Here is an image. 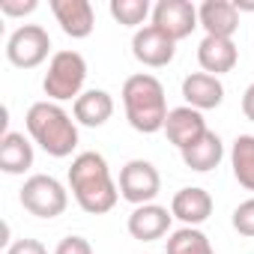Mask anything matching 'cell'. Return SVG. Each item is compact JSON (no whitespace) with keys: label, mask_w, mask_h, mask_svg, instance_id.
<instances>
[{"label":"cell","mask_w":254,"mask_h":254,"mask_svg":"<svg viewBox=\"0 0 254 254\" xmlns=\"http://www.w3.org/2000/svg\"><path fill=\"white\" fill-rule=\"evenodd\" d=\"M69 191L78 200V206L90 215H105L117 206L120 186L114 183L108 162L102 153H78L69 168Z\"/></svg>","instance_id":"1"},{"label":"cell","mask_w":254,"mask_h":254,"mask_svg":"<svg viewBox=\"0 0 254 254\" xmlns=\"http://www.w3.org/2000/svg\"><path fill=\"white\" fill-rule=\"evenodd\" d=\"M123 108L126 120L135 132L141 135H156L165 132V120H168V96L165 87L156 75L138 72L123 81Z\"/></svg>","instance_id":"2"},{"label":"cell","mask_w":254,"mask_h":254,"mask_svg":"<svg viewBox=\"0 0 254 254\" xmlns=\"http://www.w3.org/2000/svg\"><path fill=\"white\" fill-rule=\"evenodd\" d=\"M24 126H27L33 144H39L54 159H66L78 147V123L57 102H48V99L45 102H33L27 108Z\"/></svg>","instance_id":"3"},{"label":"cell","mask_w":254,"mask_h":254,"mask_svg":"<svg viewBox=\"0 0 254 254\" xmlns=\"http://www.w3.org/2000/svg\"><path fill=\"white\" fill-rule=\"evenodd\" d=\"M87 81V60L78 51H57L48 60V72L42 78V90L48 102H69L84 93Z\"/></svg>","instance_id":"4"},{"label":"cell","mask_w":254,"mask_h":254,"mask_svg":"<svg viewBox=\"0 0 254 254\" xmlns=\"http://www.w3.org/2000/svg\"><path fill=\"white\" fill-rule=\"evenodd\" d=\"M18 200L36 218H57L69 206V191L63 189L60 180H54L48 174H33V177L24 180Z\"/></svg>","instance_id":"5"},{"label":"cell","mask_w":254,"mask_h":254,"mask_svg":"<svg viewBox=\"0 0 254 254\" xmlns=\"http://www.w3.org/2000/svg\"><path fill=\"white\" fill-rule=\"evenodd\" d=\"M51 51V36L39 24H21L9 39H6V60L15 69H36L48 60Z\"/></svg>","instance_id":"6"},{"label":"cell","mask_w":254,"mask_h":254,"mask_svg":"<svg viewBox=\"0 0 254 254\" xmlns=\"http://www.w3.org/2000/svg\"><path fill=\"white\" fill-rule=\"evenodd\" d=\"M117 186H120V197L123 200H129L135 206H144V203H153L156 194L162 191V177H159L153 162L132 159V162L123 165Z\"/></svg>","instance_id":"7"},{"label":"cell","mask_w":254,"mask_h":254,"mask_svg":"<svg viewBox=\"0 0 254 254\" xmlns=\"http://www.w3.org/2000/svg\"><path fill=\"white\" fill-rule=\"evenodd\" d=\"M153 24L168 33L174 42L191 36L194 27H200L197 21V6L189 3V0H159L153 6Z\"/></svg>","instance_id":"8"},{"label":"cell","mask_w":254,"mask_h":254,"mask_svg":"<svg viewBox=\"0 0 254 254\" xmlns=\"http://www.w3.org/2000/svg\"><path fill=\"white\" fill-rule=\"evenodd\" d=\"M132 54H135L138 63H144L150 69H162V66H168L174 60L177 42L168 33H162L156 24H147L132 36Z\"/></svg>","instance_id":"9"},{"label":"cell","mask_w":254,"mask_h":254,"mask_svg":"<svg viewBox=\"0 0 254 254\" xmlns=\"http://www.w3.org/2000/svg\"><path fill=\"white\" fill-rule=\"evenodd\" d=\"M51 12L60 30L72 39H87L96 27V12L90 0H51Z\"/></svg>","instance_id":"10"},{"label":"cell","mask_w":254,"mask_h":254,"mask_svg":"<svg viewBox=\"0 0 254 254\" xmlns=\"http://www.w3.org/2000/svg\"><path fill=\"white\" fill-rule=\"evenodd\" d=\"M209 129H206V120H203V114L200 111H194V108H189V105H183V108H171V114H168V120H165V135H168V141L177 147V150H186L189 144H194L200 135H206Z\"/></svg>","instance_id":"11"},{"label":"cell","mask_w":254,"mask_h":254,"mask_svg":"<svg viewBox=\"0 0 254 254\" xmlns=\"http://www.w3.org/2000/svg\"><path fill=\"white\" fill-rule=\"evenodd\" d=\"M171 218L174 212L168 206H159V203H144V206H135L132 215H129V233L141 242H156L162 239L168 230H171Z\"/></svg>","instance_id":"12"},{"label":"cell","mask_w":254,"mask_h":254,"mask_svg":"<svg viewBox=\"0 0 254 254\" xmlns=\"http://www.w3.org/2000/svg\"><path fill=\"white\" fill-rule=\"evenodd\" d=\"M183 99L189 108L194 111H212L224 102V84L215 78V75H206V72H191L183 78Z\"/></svg>","instance_id":"13"},{"label":"cell","mask_w":254,"mask_h":254,"mask_svg":"<svg viewBox=\"0 0 254 254\" xmlns=\"http://www.w3.org/2000/svg\"><path fill=\"white\" fill-rule=\"evenodd\" d=\"M171 212H174V218L183 221V227H197L212 215V194L200 186L180 189L171 200Z\"/></svg>","instance_id":"14"},{"label":"cell","mask_w":254,"mask_h":254,"mask_svg":"<svg viewBox=\"0 0 254 254\" xmlns=\"http://www.w3.org/2000/svg\"><path fill=\"white\" fill-rule=\"evenodd\" d=\"M197 21L206 30V36L233 39V33L239 30V12L233 0H203L197 6Z\"/></svg>","instance_id":"15"},{"label":"cell","mask_w":254,"mask_h":254,"mask_svg":"<svg viewBox=\"0 0 254 254\" xmlns=\"http://www.w3.org/2000/svg\"><path fill=\"white\" fill-rule=\"evenodd\" d=\"M239 60V48L233 45V39H221V36H203L197 45V63L206 75H224L236 66Z\"/></svg>","instance_id":"16"},{"label":"cell","mask_w":254,"mask_h":254,"mask_svg":"<svg viewBox=\"0 0 254 254\" xmlns=\"http://www.w3.org/2000/svg\"><path fill=\"white\" fill-rule=\"evenodd\" d=\"M114 114V99L108 90H84L75 102H72V117L75 123L87 126V129H99V126H105Z\"/></svg>","instance_id":"17"},{"label":"cell","mask_w":254,"mask_h":254,"mask_svg":"<svg viewBox=\"0 0 254 254\" xmlns=\"http://www.w3.org/2000/svg\"><path fill=\"white\" fill-rule=\"evenodd\" d=\"M33 168V144L21 132H3L0 138V171L18 177Z\"/></svg>","instance_id":"18"},{"label":"cell","mask_w":254,"mask_h":254,"mask_svg":"<svg viewBox=\"0 0 254 254\" xmlns=\"http://www.w3.org/2000/svg\"><path fill=\"white\" fill-rule=\"evenodd\" d=\"M180 156H183L186 168H191L197 174H206V171L218 168V162L224 159V144H221V138L215 132H206L194 144H189L186 150H180Z\"/></svg>","instance_id":"19"},{"label":"cell","mask_w":254,"mask_h":254,"mask_svg":"<svg viewBox=\"0 0 254 254\" xmlns=\"http://www.w3.org/2000/svg\"><path fill=\"white\" fill-rule=\"evenodd\" d=\"M230 168L242 189L254 191V135H236L230 147Z\"/></svg>","instance_id":"20"},{"label":"cell","mask_w":254,"mask_h":254,"mask_svg":"<svg viewBox=\"0 0 254 254\" xmlns=\"http://www.w3.org/2000/svg\"><path fill=\"white\" fill-rule=\"evenodd\" d=\"M168 254H215L212 242L197 227H180L168 236Z\"/></svg>","instance_id":"21"},{"label":"cell","mask_w":254,"mask_h":254,"mask_svg":"<svg viewBox=\"0 0 254 254\" xmlns=\"http://www.w3.org/2000/svg\"><path fill=\"white\" fill-rule=\"evenodd\" d=\"M111 18L123 27H138L147 21V15L153 12L150 0H111Z\"/></svg>","instance_id":"22"},{"label":"cell","mask_w":254,"mask_h":254,"mask_svg":"<svg viewBox=\"0 0 254 254\" xmlns=\"http://www.w3.org/2000/svg\"><path fill=\"white\" fill-rule=\"evenodd\" d=\"M233 230L239 233V236H248V239H254V197H248V200H242L236 209H233Z\"/></svg>","instance_id":"23"},{"label":"cell","mask_w":254,"mask_h":254,"mask_svg":"<svg viewBox=\"0 0 254 254\" xmlns=\"http://www.w3.org/2000/svg\"><path fill=\"white\" fill-rule=\"evenodd\" d=\"M54 254H93V245L90 239L84 236H63L54 248Z\"/></svg>","instance_id":"24"},{"label":"cell","mask_w":254,"mask_h":254,"mask_svg":"<svg viewBox=\"0 0 254 254\" xmlns=\"http://www.w3.org/2000/svg\"><path fill=\"white\" fill-rule=\"evenodd\" d=\"M36 0H0V12L6 18H21V15H30L36 12Z\"/></svg>","instance_id":"25"},{"label":"cell","mask_w":254,"mask_h":254,"mask_svg":"<svg viewBox=\"0 0 254 254\" xmlns=\"http://www.w3.org/2000/svg\"><path fill=\"white\" fill-rule=\"evenodd\" d=\"M6 254H48V248L39 242V239H15Z\"/></svg>","instance_id":"26"},{"label":"cell","mask_w":254,"mask_h":254,"mask_svg":"<svg viewBox=\"0 0 254 254\" xmlns=\"http://www.w3.org/2000/svg\"><path fill=\"white\" fill-rule=\"evenodd\" d=\"M242 114H245V120L254 123V81H251L248 90L242 93Z\"/></svg>","instance_id":"27"},{"label":"cell","mask_w":254,"mask_h":254,"mask_svg":"<svg viewBox=\"0 0 254 254\" xmlns=\"http://www.w3.org/2000/svg\"><path fill=\"white\" fill-rule=\"evenodd\" d=\"M236 12H254V0H233Z\"/></svg>","instance_id":"28"}]
</instances>
